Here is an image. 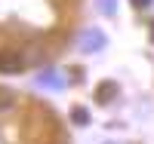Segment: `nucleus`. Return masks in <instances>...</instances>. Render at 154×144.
Listing matches in <instances>:
<instances>
[{
    "mask_svg": "<svg viewBox=\"0 0 154 144\" xmlns=\"http://www.w3.org/2000/svg\"><path fill=\"white\" fill-rule=\"evenodd\" d=\"M151 40H154V22H151Z\"/></svg>",
    "mask_w": 154,
    "mask_h": 144,
    "instance_id": "obj_6",
    "label": "nucleus"
},
{
    "mask_svg": "<svg viewBox=\"0 0 154 144\" xmlns=\"http://www.w3.org/2000/svg\"><path fill=\"white\" fill-rule=\"evenodd\" d=\"M71 120H74V123H80V126H83V123H86V110H80V107H77V110L71 113Z\"/></svg>",
    "mask_w": 154,
    "mask_h": 144,
    "instance_id": "obj_4",
    "label": "nucleus"
},
{
    "mask_svg": "<svg viewBox=\"0 0 154 144\" xmlns=\"http://www.w3.org/2000/svg\"><path fill=\"white\" fill-rule=\"evenodd\" d=\"M133 6H139V9H145V6H151V0H130Z\"/></svg>",
    "mask_w": 154,
    "mask_h": 144,
    "instance_id": "obj_5",
    "label": "nucleus"
},
{
    "mask_svg": "<svg viewBox=\"0 0 154 144\" xmlns=\"http://www.w3.org/2000/svg\"><path fill=\"white\" fill-rule=\"evenodd\" d=\"M22 55L16 49H0V74H16V71H22Z\"/></svg>",
    "mask_w": 154,
    "mask_h": 144,
    "instance_id": "obj_1",
    "label": "nucleus"
},
{
    "mask_svg": "<svg viewBox=\"0 0 154 144\" xmlns=\"http://www.w3.org/2000/svg\"><path fill=\"white\" fill-rule=\"evenodd\" d=\"M12 101H16V95H12L9 89H3V86H0V107H9Z\"/></svg>",
    "mask_w": 154,
    "mask_h": 144,
    "instance_id": "obj_3",
    "label": "nucleus"
},
{
    "mask_svg": "<svg viewBox=\"0 0 154 144\" xmlns=\"http://www.w3.org/2000/svg\"><path fill=\"white\" fill-rule=\"evenodd\" d=\"M114 95H117V83H111V80H105V83L96 89V101L99 104H111Z\"/></svg>",
    "mask_w": 154,
    "mask_h": 144,
    "instance_id": "obj_2",
    "label": "nucleus"
}]
</instances>
